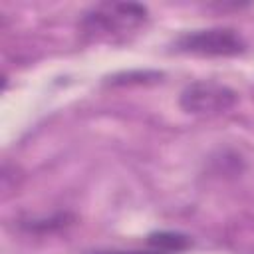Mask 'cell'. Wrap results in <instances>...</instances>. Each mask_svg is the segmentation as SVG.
Listing matches in <instances>:
<instances>
[{
	"mask_svg": "<svg viewBox=\"0 0 254 254\" xmlns=\"http://www.w3.org/2000/svg\"><path fill=\"white\" fill-rule=\"evenodd\" d=\"M238 95L228 85L218 81L200 79L189 83L181 93V109L192 115H218L236 103Z\"/></svg>",
	"mask_w": 254,
	"mask_h": 254,
	"instance_id": "cell-3",
	"label": "cell"
},
{
	"mask_svg": "<svg viewBox=\"0 0 254 254\" xmlns=\"http://www.w3.org/2000/svg\"><path fill=\"white\" fill-rule=\"evenodd\" d=\"M147 20V8L135 2H101L91 6L79 26L81 32L95 40L125 36Z\"/></svg>",
	"mask_w": 254,
	"mask_h": 254,
	"instance_id": "cell-1",
	"label": "cell"
},
{
	"mask_svg": "<svg viewBox=\"0 0 254 254\" xmlns=\"http://www.w3.org/2000/svg\"><path fill=\"white\" fill-rule=\"evenodd\" d=\"M175 50L192 56H238L246 50L242 38L230 28H208V30H194L179 36L175 40Z\"/></svg>",
	"mask_w": 254,
	"mask_h": 254,
	"instance_id": "cell-2",
	"label": "cell"
},
{
	"mask_svg": "<svg viewBox=\"0 0 254 254\" xmlns=\"http://www.w3.org/2000/svg\"><path fill=\"white\" fill-rule=\"evenodd\" d=\"M147 244L163 250L165 254H177L183 252L190 246V238L187 234L181 232H171V230H159V232H151L147 236Z\"/></svg>",
	"mask_w": 254,
	"mask_h": 254,
	"instance_id": "cell-4",
	"label": "cell"
},
{
	"mask_svg": "<svg viewBox=\"0 0 254 254\" xmlns=\"http://www.w3.org/2000/svg\"><path fill=\"white\" fill-rule=\"evenodd\" d=\"M97 254H165V252L147 244L145 250H109V252H97Z\"/></svg>",
	"mask_w": 254,
	"mask_h": 254,
	"instance_id": "cell-5",
	"label": "cell"
}]
</instances>
